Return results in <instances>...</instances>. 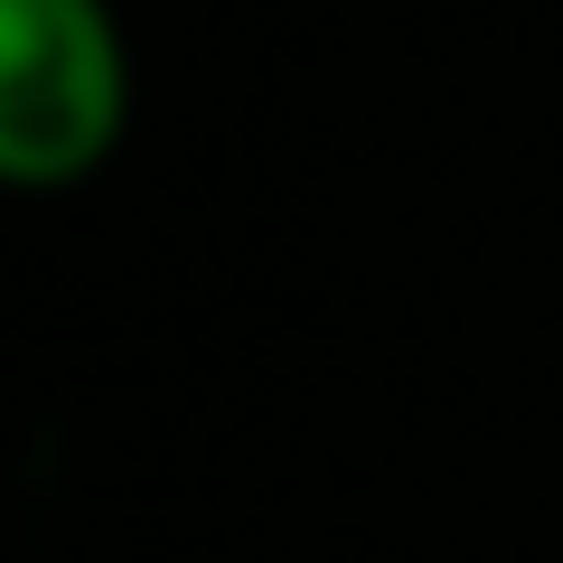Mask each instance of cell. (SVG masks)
Instances as JSON below:
<instances>
[{"label":"cell","instance_id":"obj_1","mask_svg":"<svg viewBox=\"0 0 563 563\" xmlns=\"http://www.w3.org/2000/svg\"><path fill=\"white\" fill-rule=\"evenodd\" d=\"M132 122L113 0H0V188H76Z\"/></svg>","mask_w":563,"mask_h":563}]
</instances>
